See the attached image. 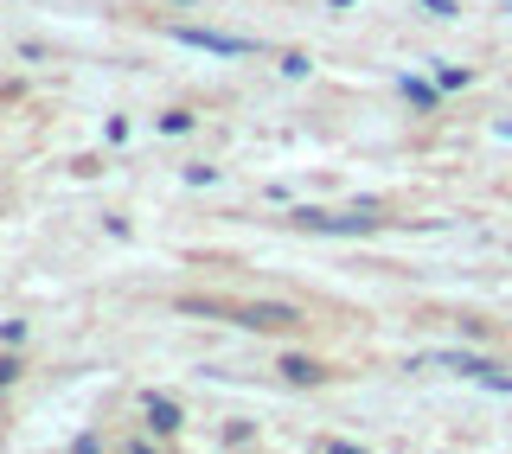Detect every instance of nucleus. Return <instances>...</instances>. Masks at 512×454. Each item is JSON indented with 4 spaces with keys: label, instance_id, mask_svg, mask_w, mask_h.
Listing matches in <instances>:
<instances>
[{
    "label": "nucleus",
    "instance_id": "obj_4",
    "mask_svg": "<svg viewBox=\"0 0 512 454\" xmlns=\"http://www.w3.org/2000/svg\"><path fill=\"white\" fill-rule=\"evenodd\" d=\"M282 378H288V384H320V378H327V365H314V359H301V352H288V359H282Z\"/></svg>",
    "mask_w": 512,
    "mask_h": 454
},
{
    "label": "nucleus",
    "instance_id": "obj_9",
    "mask_svg": "<svg viewBox=\"0 0 512 454\" xmlns=\"http://www.w3.org/2000/svg\"><path fill=\"white\" fill-rule=\"evenodd\" d=\"M416 7H423V13H436V20H461V7H455V0H416Z\"/></svg>",
    "mask_w": 512,
    "mask_h": 454
},
{
    "label": "nucleus",
    "instance_id": "obj_8",
    "mask_svg": "<svg viewBox=\"0 0 512 454\" xmlns=\"http://www.w3.org/2000/svg\"><path fill=\"white\" fill-rule=\"evenodd\" d=\"M186 128H192L186 109H167V116H160V135H186Z\"/></svg>",
    "mask_w": 512,
    "mask_h": 454
},
{
    "label": "nucleus",
    "instance_id": "obj_10",
    "mask_svg": "<svg viewBox=\"0 0 512 454\" xmlns=\"http://www.w3.org/2000/svg\"><path fill=\"white\" fill-rule=\"evenodd\" d=\"M20 371H26V365L13 359V352H0V391H7V384H20Z\"/></svg>",
    "mask_w": 512,
    "mask_h": 454
},
{
    "label": "nucleus",
    "instance_id": "obj_11",
    "mask_svg": "<svg viewBox=\"0 0 512 454\" xmlns=\"http://www.w3.org/2000/svg\"><path fill=\"white\" fill-rule=\"evenodd\" d=\"M282 77H308V52H288L282 58Z\"/></svg>",
    "mask_w": 512,
    "mask_h": 454
},
{
    "label": "nucleus",
    "instance_id": "obj_12",
    "mask_svg": "<svg viewBox=\"0 0 512 454\" xmlns=\"http://www.w3.org/2000/svg\"><path fill=\"white\" fill-rule=\"evenodd\" d=\"M173 7H192V0H173Z\"/></svg>",
    "mask_w": 512,
    "mask_h": 454
},
{
    "label": "nucleus",
    "instance_id": "obj_6",
    "mask_svg": "<svg viewBox=\"0 0 512 454\" xmlns=\"http://www.w3.org/2000/svg\"><path fill=\"white\" fill-rule=\"evenodd\" d=\"M224 442H231V448L256 442V423H250V416H231V423H224Z\"/></svg>",
    "mask_w": 512,
    "mask_h": 454
},
{
    "label": "nucleus",
    "instance_id": "obj_2",
    "mask_svg": "<svg viewBox=\"0 0 512 454\" xmlns=\"http://www.w3.org/2000/svg\"><path fill=\"white\" fill-rule=\"evenodd\" d=\"M173 39L192 45V52H212V58H250L256 39H237V32H212V26H173Z\"/></svg>",
    "mask_w": 512,
    "mask_h": 454
},
{
    "label": "nucleus",
    "instance_id": "obj_5",
    "mask_svg": "<svg viewBox=\"0 0 512 454\" xmlns=\"http://www.w3.org/2000/svg\"><path fill=\"white\" fill-rule=\"evenodd\" d=\"M468 84H474L468 64H442V71H436V90H468Z\"/></svg>",
    "mask_w": 512,
    "mask_h": 454
},
{
    "label": "nucleus",
    "instance_id": "obj_1",
    "mask_svg": "<svg viewBox=\"0 0 512 454\" xmlns=\"http://www.w3.org/2000/svg\"><path fill=\"white\" fill-rule=\"evenodd\" d=\"M224 314H237V327H250V333H288V327H301V307L295 301H244V307H224Z\"/></svg>",
    "mask_w": 512,
    "mask_h": 454
},
{
    "label": "nucleus",
    "instance_id": "obj_3",
    "mask_svg": "<svg viewBox=\"0 0 512 454\" xmlns=\"http://www.w3.org/2000/svg\"><path fill=\"white\" fill-rule=\"evenodd\" d=\"M141 416H148V429H154V435H180V403H173V397H154V391H148Z\"/></svg>",
    "mask_w": 512,
    "mask_h": 454
},
{
    "label": "nucleus",
    "instance_id": "obj_7",
    "mask_svg": "<svg viewBox=\"0 0 512 454\" xmlns=\"http://www.w3.org/2000/svg\"><path fill=\"white\" fill-rule=\"evenodd\" d=\"M397 90H404L416 109H436V90H429V84H416V77H404V84H397Z\"/></svg>",
    "mask_w": 512,
    "mask_h": 454
}]
</instances>
